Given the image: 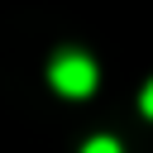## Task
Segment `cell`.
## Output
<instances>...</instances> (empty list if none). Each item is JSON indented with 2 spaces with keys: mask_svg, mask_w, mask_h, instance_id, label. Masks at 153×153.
Returning <instances> with one entry per match:
<instances>
[{
  "mask_svg": "<svg viewBox=\"0 0 153 153\" xmlns=\"http://www.w3.org/2000/svg\"><path fill=\"white\" fill-rule=\"evenodd\" d=\"M81 153H120V143H115V139H105V134H100V139H91V143H86V148H81Z\"/></svg>",
  "mask_w": 153,
  "mask_h": 153,
  "instance_id": "obj_2",
  "label": "cell"
},
{
  "mask_svg": "<svg viewBox=\"0 0 153 153\" xmlns=\"http://www.w3.org/2000/svg\"><path fill=\"white\" fill-rule=\"evenodd\" d=\"M139 105H143V115H153V81L143 86V96H139Z\"/></svg>",
  "mask_w": 153,
  "mask_h": 153,
  "instance_id": "obj_3",
  "label": "cell"
},
{
  "mask_svg": "<svg viewBox=\"0 0 153 153\" xmlns=\"http://www.w3.org/2000/svg\"><path fill=\"white\" fill-rule=\"evenodd\" d=\"M48 76H53V86H57L62 96H91V91H96V62H91L86 53H76V48L57 53L53 67H48Z\"/></svg>",
  "mask_w": 153,
  "mask_h": 153,
  "instance_id": "obj_1",
  "label": "cell"
}]
</instances>
